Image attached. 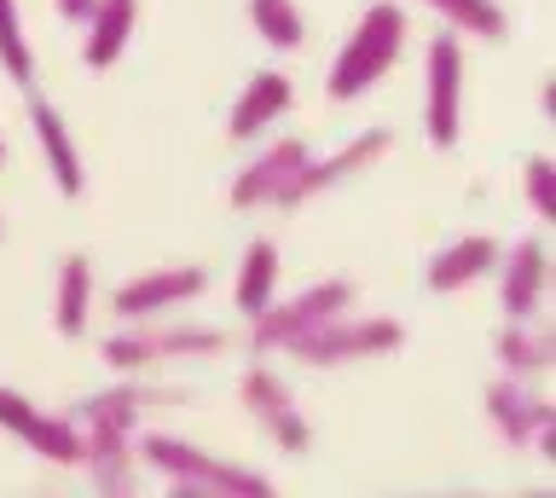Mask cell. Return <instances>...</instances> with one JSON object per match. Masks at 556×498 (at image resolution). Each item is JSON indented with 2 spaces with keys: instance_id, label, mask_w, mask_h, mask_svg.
<instances>
[{
  "instance_id": "6da1fadb",
  "label": "cell",
  "mask_w": 556,
  "mask_h": 498,
  "mask_svg": "<svg viewBox=\"0 0 556 498\" xmlns=\"http://www.w3.org/2000/svg\"><path fill=\"white\" fill-rule=\"evenodd\" d=\"M139 463H151L156 475L168 481L174 498H273V481L250 470V463H232L220 452H203L180 435H139Z\"/></svg>"
},
{
  "instance_id": "7a4b0ae2",
  "label": "cell",
  "mask_w": 556,
  "mask_h": 498,
  "mask_svg": "<svg viewBox=\"0 0 556 498\" xmlns=\"http://www.w3.org/2000/svg\"><path fill=\"white\" fill-rule=\"evenodd\" d=\"M400 47H406V12H400L394 0H371V7L359 12L354 36L342 41L337 64H330V81H325L330 105H348V99L371 93L377 81L394 71Z\"/></svg>"
},
{
  "instance_id": "3957f363",
  "label": "cell",
  "mask_w": 556,
  "mask_h": 498,
  "mask_svg": "<svg viewBox=\"0 0 556 498\" xmlns=\"http://www.w3.org/2000/svg\"><path fill=\"white\" fill-rule=\"evenodd\" d=\"M220 324H168V314L156 319H128L122 331L104 342V366L122 371V376H139V371H156L168 359H208L226 348Z\"/></svg>"
},
{
  "instance_id": "277c9868",
  "label": "cell",
  "mask_w": 556,
  "mask_h": 498,
  "mask_svg": "<svg viewBox=\"0 0 556 498\" xmlns=\"http://www.w3.org/2000/svg\"><path fill=\"white\" fill-rule=\"evenodd\" d=\"M354 307V279H319L307 290H295L290 302H267L261 314L250 319V348L255 354H285L295 336H307L313 324L337 319Z\"/></svg>"
},
{
  "instance_id": "5b68a950",
  "label": "cell",
  "mask_w": 556,
  "mask_h": 498,
  "mask_svg": "<svg viewBox=\"0 0 556 498\" xmlns=\"http://www.w3.org/2000/svg\"><path fill=\"white\" fill-rule=\"evenodd\" d=\"M400 342H406V324L400 319H354V314H337L325 324H313L307 336L290 342V359H302V366H354V359H382L394 354Z\"/></svg>"
},
{
  "instance_id": "8992f818",
  "label": "cell",
  "mask_w": 556,
  "mask_h": 498,
  "mask_svg": "<svg viewBox=\"0 0 556 498\" xmlns=\"http://www.w3.org/2000/svg\"><path fill=\"white\" fill-rule=\"evenodd\" d=\"M486 418H493L498 440L516 446V452H533L539 458H556V406L545 394L528 388V376H510L504 371L493 388H486Z\"/></svg>"
},
{
  "instance_id": "52a82bcc",
  "label": "cell",
  "mask_w": 556,
  "mask_h": 498,
  "mask_svg": "<svg viewBox=\"0 0 556 498\" xmlns=\"http://www.w3.org/2000/svg\"><path fill=\"white\" fill-rule=\"evenodd\" d=\"M424 133L434 151H452L464 133V47L458 36H434L424 59Z\"/></svg>"
},
{
  "instance_id": "ba28073f",
  "label": "cell",
  "mask_w": 556,
  "mask_h": 498,
  "mask_svg": "<svg viewBox=\"0 0 556 498\" xmlns=\"http://www.w3.org/2000/svg\"><path fill=\"white\" fill-rule=\"evenodd\" d=\"M238 400H243V411H250L255 429L278 446V452H290V458L313 452V429H307L302 406H295V394H290V383L278 371L250 366V371H243V383H238Z\"/></svg>"
},
{
  "instance_id": "9c48e42d",
  "label": "cell",
  "mask_w": 556,
  "mask_h": 498,
  "mask_svg": "<svg viewBox=\"0 0 556 498\" xmlns=\"http://www.w3.org/2000/svg\"><path fill=\"white\" fill-rule=\"evenodd\" d=\"M394 151V133L389 128H365V133H354L342 151H330V157H319V163H302L290 175V186H285V197H278V209H302V203H313V197H325L330 186H342V180H354V175H365L371 163H382Z\"/></svg>"
},
{
  "instance_id": "30bf717a",
  "label": "cell",
  "mask_w": 556,
  "mask_h": 498,
  "mask_svg": "<svg viewBox=\"0 0 556 498\" xmlns=\"http://www.w3.org/2000/svg\"><path fill=\"white\" fill-rule=\"evenodd\" d=\"M0 429L24 440L35 458L59 463V470H76V463H81V429H76V418H52V411H41L29 394H17L7 383H0Z\"/></svg>"
},
{
  "instance_id": "8fae6325",
  "label": "cell",
  "mask_w": 556,
  "mask_h": 498,
  "mask_svg": "<svg viewBox=\"0 0 556 498\" xmlns=\"http://www.w3.org/2000/svg\"><path fill=\"white\" fill-rule=\"evenodd\" d=\"M208 290V272L203 267H151L128 279L111 296V314L128 324V319H156V314H180L186 302H198Z\"/></svg>"
},
{
  "instance_id": "7c38bea8",
  "label": "cell",
  "mask_w": 556,
  "mask_h": 498,
  "mask_svg": "<svg viewBox=\"0 0 556 498\" xmlns=\"http://www.w3.org/2000/svg\"><path fill=\"white\" fill-rule=\"evenodd\" d=\"M545 284H551V244L545 238H521L498 267V307L504 319H533L545 314Z\"/></svg>"
},
{
  "instance_id": "4fadbf2b",
  "label": "cell",
  "mask_w": 556,
  "mask_h": 498,
  "mask_svg": "<svg viewBox=\"0 0 556 498\" xmlns=\"http://www.w3.org/2000/svg\"><path fill=\"white\" fill-rule=\"evenodd\" d=\"M156 400H186L180 388H146V383H116V388H99L87 394V400H76V429H111V435H139V423H146V406Z\"/></svg>"
},
{
  "instance_id": "5bb4252c",
  "label": "cell",
  "mask_w": 556,
  "mask_h": 498,
  "mask_svg": "<svg viewBox=\"0 0 556 498\" xmlns=\"http://www.w3.org/2000/svg\"><path fill=\"white\" fill-rule=\"evenodd\" d=\"M307 163V145L302 140H273L261 157L243 163V175L232 180V192H226V203L232 209H278V197H285L290 175Z\"/></svg>"
},
{
  "instance_id": "9a60e30c",
  "label": "cell",
  "mask_w": 556,
  "mask_h": 498,
  "mask_svg": "<svg viewBox=\"0 0 556 498\" xmlns=\"http://www.w3.org/2000/svg\"><path fill=\"white\" fill-rule=\"evenodd\" d=\"M29 128H35V145H41L47 175H52V186H59V197H81V186H87L81 151H76V140H70L59 105H52V99H41L35 88H29Z\"/></svg>"
},
{
  "instance_id": "2e32d148",
  "label": "cell",
  "mask_w": 556,
  "mask_h": 498,
  "mask_svg": "<svg viewBox=\"0 0 556 498\" xmlns=\"http://www.w3.org/2000/svg\"><path fill=\"white\" fill-rule=\"evenodd\" d=\"M87 481L104 493V498H128L139 493V452H134V435H111V429H81V463Z\"/></svg>"
},
{
  "instance_id": "e0dca14e",
  "label": "cell",
  "mask_w": 556,
  "mask_h": 498,
  "mask_svg": "<svg viewBox=\"0 0 556 498\" xmlns=\"http://www.w3.org/2000/svg\"><path fill=\"white\" fill-rule=\"evenodd\" d=\"M290 105H295L290 76H285V71H261L255 81H243L238 105H232V116H226V133H232L238 145H243V140H261V133H267Z\"/></svg>"
},
{
  "instance_id": "ac0fdd59",
  "label": "cell",
  "mask_w": 556,
  "mask_h": 498,
  "mask_svg": "<svg viewBox=\"0 0 556 498\" xmlns=\"http://www.w3.org/2000/svg\"><path fill=\"white\" fill-rule=\"evenodd\" d=\"M493 267H498V244H493L486 232H469V238L446 244V250L424 267V284L434 290V296H452V290H469L476 279H486Z\"/></svg>"
},
{
  "instance_id": "d6986e66",
  "label": "cell",
  "mask_w": 556,
  "mask_h": 498,
  "mask_svg": "<svg viewBox=\"0 0 556 498\" xmlns=\"http://www.w3.org/2000/svg\"><path fill=\"white\" fill-rule=\"evenodd\" d=\"M139 24V0H93V12H87V41H81V64L87 71H111L122 59V47H128Z\"/></svg>"
},
{
  "instance_id": "ffe728a7",
  "label": "cell",
  "mask_w": 556,
  "mask_h": 498,
  "mask_svg": "<svg viewBox=\"0 0 556 498\" xmlns=\"http://www.w3.org/2000/svg\"><path fill=\"white\" fill-rule=\"evenodd\" d=\"M493 354H498V366L510 371V376H545L551 371V359H556V336H551V324L545 319H510L498 331V342H493Z\"/></svg>"
},
{
  "instance_id": "44dd1931",
  "label": "cell",
  "mask_w": 556,
  "mask_h": 498,
  "mask_svg": "<svg viewBox=\"0 0 556 498\" xmlns=\"http://www.w3.org/2000/svg\"><path fill=\"white\" fill-rule=\"evenodd\" d=\"M87 314H93V267H87V255H64L59 290H52V331L76 342L87 331Z\"/></svg>"
},
{
  "instance_id": "7402d4cb",
  "label": "cell",
  "mask_w": 556,
  "mask_h": 498,
  "mask_svg": "<svg viewBox=\"0 0 556 498\" xmlns=\"http://www.w3.org/2000/svg\"><path fill=\"white\" fill-rule=\"evenodd\" d=\"M273 290H278V244H273V238H255V244L243 250V261H238V284H232L238 314H243V319H255L261 307L273 302Z\"/></svg>"
},
{
  "instance_id": "603a6c76",
  "label": "cell",
  "mask_w": 556,
  "mask_h": 498,
  "mask_svg": "<svg viewBox=\"0 0 556 498\" xmlns=\"http://www.w3.org/2000/svg\"><path fill=\"white\" fill-rule=\"evenodd\" d=\"M429 12H441L446 29L458 36H476V41H504L510 36V18H504L498 0H424Z\"/></svg>"
},
{
  "instance_id": "cb8c5ba5",
  "label": "cell",
  "mask_w": 556,
  "mask_h": 498,
  "mask_svg": "<svg viewBox=\"0 0 556 498\" xmlns=\"http://www.w3.org/2000/svg\"><path fill=\"white\" fill-rule=\"evenodd\" d=\"M250 24L273 53H295V47L307 41V24H302V12H295V0H250Z\"/></svg>"
},
{
  "instance_id": "d4e9b609",
  "label": "cell",
  "mask_w": 556,
  "mask_h": 498,
  "mask_svg": "<svg viewBox=\"0 0 556 498\" xmlns=\"http://www.w3.org/2000/svg\"><path fill=\"white\" fill-rule=\"evenodd\" d=\"M0 71L12 76V88H24V93L35 88V53H29L17 0H0Z\"/></svg>"
},
{
  "instance_id": "484cf974",
  "label": "cell",
  "mask_w": 556,
  "mask_h": 498,
  "mask_svg": "<svg viewBox=\"0 0 556 498\" xmlns=\"http://www.w3.org/2000/svg\"><path fill=\"white\" fill-rule=\"evenodd\" d=\"M521 197H528L533 220H556V163L551 157H533L521 168Z\"/></svg>"
},
{
  "instance_id": "4316f807",
  "label": "cell",
  "mask_w": 556,
  "mask_h": 498,
  "mask_svg": "<svg viewBox=\"0 0 556 498\" xmlns=\"http://www.w3.org/2000/svg\"><path fill=\"white\" fill-rule=\"evenodd\" d=\"M59 7V18H70V24H87V12H93V0H52Z\"/></svg>"
},
{
  "instance_id": "83f0119b",
  "label": "cell",
  "mask_w": 556,
  "mask_h": 498,
  "mask_svg": "<svg viewBox=\"0 0 556 498\" xmlns=\"http://www.w3.org/2000/svg\"><path fill=\"white\" fill-rule=\"evenodd\" d=\"M0 163H7V140H0Z\"/></svg>"
},
{
  "instance_id": "f1b7e54d",
  "label": "cell",
  "mask_w": 556,
  "mask_h": 498,
  "mask_svg": "<svg viewBox=\"0 0 556 498\" xmlns=\"http://www.w3.org/2000/svg\"><path fill=\"white\" fill-rule=\"evenodd\" d=\"M0 232H7V220H0Z\"/></svg>"
}]
</instances>
